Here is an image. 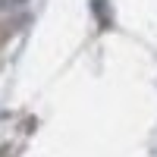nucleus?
Masks as SVG:
<instances>
[{
    "instance_id": "1",
    "label": "nucleus",
    "mask_w": 157,
    "mask_h": 157,
    "mask_svg": "<svg viewBox=\"0 0 157 157\" xmlns=\"http://www.w3.org/2000/svg\"><path fill=\"white\" fill-rule=\"evenodd\" d=\"M19 3H25V0H0V6H3V10H6V6H19Z\"/></svg>"
}]
</instances>
